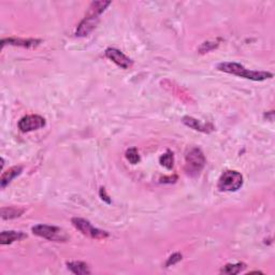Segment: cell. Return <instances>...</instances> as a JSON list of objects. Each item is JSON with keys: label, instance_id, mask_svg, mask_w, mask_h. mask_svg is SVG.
I'll return each mask as SVG.
<instances>
[{"label": "cell", "instance_id": "6da1fadb", "mask_svg": "<svg viewBox=\"0 0 275 275\" xmlns=\"http://www.w3.org/2000/svg\"><path fill=\"white\" fill-rule=\"evenodd\" d=\"M110 4L111 1H93L88 8L86 17L78 26L76 31L77 37H86L91 34L99 23V17L105 11V9Z\"/></svg>", "mask_w": 275, "mask_h": 275}, {"label": "cell", "instance_id": "7a4b0ae2", "mask_svg": "<svg viewBox=\"0 0 275 275\" xmlns=\"http://www.w3.org/2000/svg\"><path fill=\"white\" fill-rule=\"evenodd\" d=\"M217 69L221 72L229 73V75H234L236 77H240L243 79H247L251 81H266L269 79H272L273 75L271 72L267 71H254L246 69L244 66L240 65L236 62H220L217 65Z\"/></svg>", "mask_w": 275, "mask_h": 275}, {"label": "cell", "instance_id": "3957f363", "mask_svg": "<svg viewBox=\"0 0 275 275\" xmlns=\"http://www.w3.org/2000/svg\"><path fill=\"white\" fill-rule=\"evenodd\" d=\"M33 234L53 242H67L69 236L59 227L49 225H37L31 228Z\"/></svg>", "mask_w": 275, "mask_h": 275}, {"label": "cell", "instance_id": "277c9868", "mask_svg": "<svg viewBox=\"0 0 275 275\" xmlns=\"http://www.w3.org/2000/svg\"><path fill=\"white\" fill-rule=\"evenodd\" d=\"M206 159L202 151L195 147L188 152L186 158H185V170L189 176L195 177L202 171Z\"/></svg>", "mask_w": 275, "mask_h": 275}, {"label": "cell", "instance_id": "5b68a950", "mask_svg": "<svg viewBox=\"0 0 275 275\" xmlns=\"http://www.w3.org/2000/svg\"><path fill=\"white\" fill-rule=\"evenodd\" d=\"M243 185V177L240 172L225 171L218 179L217 188L219 192H236Z\"/></svg>", "mask_w": 275, "mask_h": 275}, {"label": "cell", "instance_id": "8992f818", "mask_svg": "<svg viewBox=\"0 0 275 275\" xmlns=\"http://www.w3.org/2000/svg\"><path fill=\"white\" fill-rule=\"evenodd\" d=\"M71 223L73 226H75V228L80 231L82 235L91 237V239L101 240V239H105V237L109 236V234L107 231L95 228V227L89 223L88 220L84 219V218L75 217L71 219Z\"/></svg>", "mask_w": 275, "mask_h": 275}, {"label": "cell", "instance_id": "52a82bcc", "mask_svg": "<svg viewBox=\"0 0 275 275\" xmlns=\"http://www.w3.org/2000/svg\"><path fill=\"white\" fill-rule=\"evenodd\" d=\"M45 126V119L40 115H27L24 116L19 121V129L22 132H30L43 128Z\"/></svg>", "mask_w": 275, "mask_h": 275}, {"label": "cell", "instance_id": "ba28073f", "mask_svg": "<svg viewBox=\"0 0 275 275\" xmlns=\"http://www.w3.org/2000/svg\"><path fill=\"white\" fill-rule=\"evenodd\" d=\"M105 56L121 69H129L134 65V61L128 56H126L123 52L114 49V47H109V49L105 50Z\"/></svg>", "mask_w": 275, "mask_h": 275}, {"label": "cell", "instance_id": "9c48e42d", "mask_svg": "<svg viewBox=\"0 0 275 275\" xmlns=\"http://www.w3.org/2000/svg\"><path fill=\"white\" fill-rule=\"evenodd\" d=\"M182 121L184 125H186L187 127H189V128H192L196 131L203 132V134H210V132H212L214 130L213 125L201 123L200 120L192 118V116H184L182 118Z\"/></svg>", "mask_w": 275, "mask_h": 275}, {"label": "cell", "instance_id": "30bf717a", "mask_svg": "<svg viewBox=\"0 0 275 275\" xmlns=\"http://www.w3.org/2000/svg\"><path fill=\"white\" fill-rule=\"evenodd\" d=\"M41 40L38 39H20V38H8L3 39L1 42V46L3 47L6 44L15 45V46H22V47H36L41 43Z\"/></svg>", "mask_w": 275, "mask_h": 275}, {"label": "cell", "instance_id": "8fae6325", "mask_svg": "<svg viewBox=\"0 0 275 275\" xmlns=\"http://www.w3.org/2000/svg\"><path fill=\"white\" fill-rule=\"evenodd\" d=\"M25 237H27V236L20 231H2L0 234V244H11L15 241H20Z\"/></svg>", "mask_w": 275, "mask_h": 275}, {"label": "cell", "instance_id": "7c38bea8", "mask_svg": "<svg viewBox=\"0 0 275 275\" xmlns=\"http://www.w3.org/2000/svg\"><path fill=\"white\" fill-rule=\"evenodd\" d=\"M23 171V168L20 166H15L10 168L9 170H7L6 172L2 173L1 178H0V186L3 189L4 187L11 183V181L13 178H15L17 177H19L20 173Z\"/></svg>", "mask_w": 275, "mask_h": 275}, {"label": "cell", "instance_id": "4fadbf2b", "mask_svg": "<svg viewBox=\"0 0 275 275\" xmlns=\"http://www.w3.org/2000/svg\"><path fill=\"white\" fill-rule=\"evenodd\" d=\"M67 268L70 270L72 273L77 275H87L91 274V270L85 262L82 261H70L67 262Z\"/></svg>", "mask_w": 275, "mask_h": 275}, {"label": "cell", "instance_id": "5bb4252c", "mask_svg": "<svg viewBox=\"0 0 275 275\" xmlns=\"http://www.w3.org/2000/svg\"><path fill=\"white\" fill-rule=\"evenodd\" d=\"M25 212L23 208L19 206H8V208L1 209V217L2 219H13L18 218Z\"/></svg>", "mask_w": 275, "mask_h": 275}, {"label": "cell", "instance_id": "9a60e30c", "mask_svg": "<svg viewBox=\"0 0 275 275\" xmlns=\"http://www.w3.org/2000/svg\"><path fill=\"white\" fill-rule=\"evenodd\" d=\"M245 264L242 262H237V263H228L226 264L225 267L221 268L220 273L224 274H229V275H235V274H239L241 271L245 269Z\"/></svg>", "mask_w": 275, "mask_h": 275}, {"label": "cell", "instance_id": "2e32d148", "mask_svg": "<svg viewBox=\"0 0 275 275\" xmlns=\"http://www.w3.org/2000/svg\"><path fill=\"white\" fill-rule=\"evenodd\" d=\"M159 162L160 165L163 166L165 168H167L168 170H171L174 166V156H173V153L168 151L165 154L161 155V157L159 158Z\"/></svg>", "mask_w": 275, "mask_h": 275}, {"label": "cell", "instance_id": "e0dca14e", "mask_svg": "<svg viewBox=\"0 0 275 275\" xmlns=\"http://www.w3.org/2000/svg\"><path fill=\"white\" fill-rule=\"evenodd\" d=\"M126 158L131 165H137V163L140 161V155L136 147H131V149H128L126 151Z\"/></svg>", "mask_w": 275, "mask_h": 275}, {"label": "cell", "instance_id": "ac0fdd59", "mask_svg": "<svg viewBox=\"0 0 275 275\" xmlns=\"http://www.w3.org/2000/svg\"><path fill=\"white\" fill-rule=\"evenodd\" d=\"M181 260H182V255H181V254H178V253L173 254V255H171L170 257L168 258V260L166 262V267L173 266V264H176V263H177L178 261H181Z\"/></svg>", "mask_w": 275, "mask_h": 275}, {"label": "cell", "instance_id": "d6986e66", "mask_svg": "<svg viewBox=\"0 0 275 275\" xmlns=\"http://www.w3.org/2000/svg\"><path fill=\"white\" fill-rule=\"evenodd\" d=\"M99 195H100V197H101V199L105 201V202H107V203H111V199H110L109 196L107 195V193H105V189H104L103 187L100 188Z\"/></svg>", "mask_w": 275, "mask_h": 275}]
</instances>
